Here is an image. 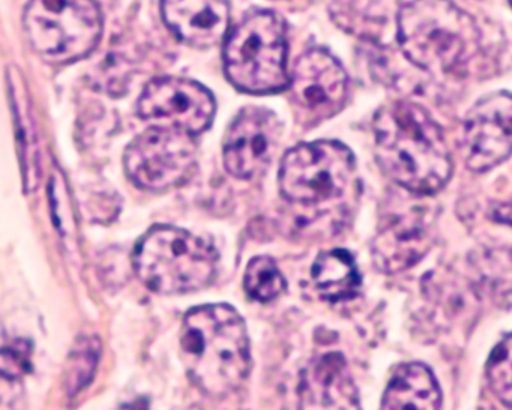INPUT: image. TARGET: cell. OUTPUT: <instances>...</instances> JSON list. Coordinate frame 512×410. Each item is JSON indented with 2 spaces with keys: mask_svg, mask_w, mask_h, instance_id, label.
Listing matches in <instances>:
<instances>
[{
  "mask_svg": "<svg viewBox=\"0 0 512 410\" xmlns=\"http://www.w3.org/2000/svg\"><path fill=\"white\" fill-rule=\"evenodd\" d=\"M439 383L430 368L422 364L401 365L382 400V410H439Z\"/></svg>",
  "mask_w": 512,
  "mask_h": 410,
  "instance_id": "e0dca14e",
  "label": "cell"
},
{
  "mask_svg": "<svg viewBox=\"0 0 512 410\" xmlns=\"http://www.w3.org/2000/svg\"><path fill=\"white\" fill-rule=\"evenodd\" d=\"M139 115L145 121L161 122L197 136L211 127L215 100L208 89L193 80L163 77L146 86L139 100Z\"/></svg>",
  "mask_w": 512,
  "mask_h": 410,
  "instance_id": "8fae6325",
  "label": "cell"
},
{
  "mask_svg": "<svg viewBox=\"0 0 512 410\" xmlns=\"http://www.w3.org/2000/svg\"><path fill=\"white\" fill-rule=\"evenodd\" d=\"M161 11L170 31L196 49L217 46L229 31V0H163Z\"/></svg>",
  "mask_w": 512,
  "mask_h": 410,
  "instance_id": "5bb4252c",
  "label": "cell"
},
{
  "mask_svg": "<svg viewBox=\"0 0 512 410\" xmlns=\"http://www.w3.org/2000/svg\"><path fill=\"white\" fill-rule=\"evenodd\" d=\"M224 71L229 82L245 94L283 91L287 73V28L274 11L245 14L224 43Z\"/></svg>",
  "mask_w": 512,
  "mask_h": 410,
  "instance_id": "277c9868",
  "label": "cell"
},
{
  "mask_svg": "<svg viewBox=\"0 0 512 410\" xmlns=\"http://www.w3.org/2000/svg\"><path fill=\"white\" fill-rule=\"evenodd\" d=\"M428 245V226L419 211L395 215L374 241V260L383 271L397 272L418 262Z\"/></svg>",
  "mask_w": 512,
  "mask_h": 410,
  "instance_id": "9a60e30c",
  "label": "cell"
},
{
  "mask_svg": "<svg viewBox=\"0 0 512 410\" xmlns=\"http://www.w3.org/2000/svg\"><path fill=\"white\" fill-rule=\"evenodd\" d=\"M512 101L508 92L488 95L464 119L463 152L473 172H487L511 154Z\"/></svg>",
  "mask_w": 512,
  "mask_h": 410,
  "instance_id": "7c38bea8",
  "label": "cell"
},
{
  "mask_svg": "<svg viewBox=\"0 0 512 410\" xmlns=\"http://www.w3.org/2000/svg\"><path fill=\"white\" fill-rule=\"evenodd\" d=\"M182 361L193 382L220 397L241 386L251 367L244 320L227 304L202 305L185 314Z\"/></svg>",
  "mask_w": 512,
  "mask_h": 410,
  "instance_id": "7a4b0ae2",
  "label": "cell"
},
{
  "mask_svg": "<svg viewBox=\"0 0 512 410\" xmlns=\"http://www.w3.org/2000/svg\"><path fill=\"white\" fill-rule=\"evenodd\" d=\"M283 137V125L271 110L247 107L233 119L224 137L227 172L238 179L262 176L274 161Z\"/></svg>",
  "mask_w": 512,
  "mask_h": 410,
  "instance_id": "30bf717a",
  "label": "cell"
},
{
  "mask_svg": "<svg viewBox=\"0 0 512 410\" xmlns=\"http://www.w3.org/2000/svg\"><path fill=\"white\" fill-rule=\"evenodd\" d=\"M217 262V251L208 242L172 226L149 230L133 256L140 281L164 295L205 289L217 274Z\"/></svg>",
  "mask_w": 512,
  "mask_h": 410,
  "instance_id": "5b68a950",
  "label": "cell"
},
{
  "mask_svg": "<svg viewBox=\"0 0 512 410\" xmlns=\"http://www.w3.org/2000/svg\"><path fill=\"white\" fill-rule=\"evenodd\" d=\"M23 25L38 56L58 65L94 52L103 34V17L95 0H31Z\"/></svg>",
  "mask_w": 512,
  "mask_h": 410,
  "instance_id": "8992f818",
  "label": "cell"
},
{
  "mask_svg": "<svg viewBox=\"0 0 512 410\" xmlns=\"http://www.w3.org/2000/svg\"><path fill=\"white\" fill-rule=\"evenodd\" d=\"M97 340L85 338L74 350L71 364L68 367V391L77 394L82 391L94 377L98 362Z\"/></svg>",
  "mask_w": 512,
  "mask_h": 410,
  "instance_id": "44dd1931",
  "label": "cell"
},
{
  "mask_svg": "<svg viewBox=\"0 0 512 410\" xmlns=\"http://www.w3.org/2000/svg\"><path fill=\"white\" fill-rule=\"evenodd\" d=\"M121 410H149V404L146 400H136L133 403L125 404Z\"/></svg>",
  "mask_w": 512,
  "mask_h": 410,
  "instance_id": "cb8c5ba5",
  "label": "cell"
},
{
  "mask_svg": "<svg viewBox=\"0 0 512 410\" xmlns=\"http://www.w3.org/2000/svg\"><path fill=\"white\" fill-rule=\"evenodd\" d=\"M272 2L284 5V7L287 8H292V10H305V8L317 4L320 0H272Z\"/></svg>",
  "mask_w": 512,
  "mask_h": 410,
  "instance_id": "603a6c76",
  "label": "cell"
},
{
  "mask_svg": "<svg viewBox=\"0 0 512 410\" xmlns=\"http://www.w3.org/2000/svg\"><path fill=\"white\" fill-rule=\"evenodd\" d=\"M475 20L451 0H412L398 14V44L422 70L451 71L478 46Z\"/></svg>",
  "mask_w": 512,
  "mask_h": 410,
  "instance_id": "3957f363",
  "label": "cell"
},
{
  "mask_svg": "<svg viewBox=\"0 0 512 410\" xmlns=\"http://www.w3.org/2000/svg\"><path fill=\"white\" fill-rule=\"evenodd\" d=\"M512 343L511 335L506 334L505 338L497 344L496 349L491 352L487 364L488 383L491 391L497 395L506 407L511 406L512 400Z\"/></svg>",
  "mask_w": 512,
  "mask_h": 410,
  "instance_id": "ffe728a7",
  "label": "cell"
},
{
  "mask_svg": "<svg viewBox=\"0 0 512 410\" xmlns=\"http://www.w3.org/2000/svg\"><path fill=\"white\" fill-rule=\"evenodd\" d=\"M298 395L299 410H361L346 359L337 352L323 353L305 367Z\"/></svg>",
  "mask_w": 512,
  "mask_h": 410,
  "instance_id": "4fadbf2b",
  "label": "cell"
},
{
  "mask_svg": "<svg viewBox=\"0 0 512 410\" xmlns=\"http://www.w3.org/2000/svg\"><path fill=\"white\" fill-rule=\"evenodd\" d=\"M193 137L173 127L151 128L140 134L125 152V170L131 181L151 191L184 182L196 164Z\"/></svg>",
  "mask_w": 512,
  "mask_h": 410,
  "instance_id": "ba28073f",
  "label": "cell"
},
{
  "mask_svg": "<svg viewBox=\"0 0 512 410\" xmlns=\"http://www.w3.org/2000/svg\"><path fill=\"white\" fill-rule=\"evenodd\" d=\"M244 286L254 301L271 302L286 290V280L274 260L254 257L245 271Z\"/></svg>",
  "mask_w": 512,
  "mask_h": 410,
  "instance_id": "d6986e66",
  "label": "cell"
},
{
  "mask_svg": "<svg viewBox=\"0 0 512 410\" xmlns=\"http://www.w3.org/2000/svg\"><path fill=\"white\" fill-rule=\"evenodd\" d=\"M32 368V344L28 340H14L0 347V377L5 380L22 379Z\"/></svg>",
  "mask_w": 512,
  "mask_h": 410,
  "instance_id": "7402d4cb",
  "label": "cell"
},
{
  "mask_svg": "<svg viewBox=\"0 0 512 410\" xmlns=\"http://www.w3.org/2000/svg\"><path fill=\"white\" fill-rule=\"evenodd\" d=\"M287 88L299 124L310 128L343 110L349 79L331 53L311 49L296 61Z\"/></svg>",
  "mask_w": 512,
  "mask_h": 410,
  "instance_id": "9c48e42d",
  "label": "cell"
},
{
  "mask_svg": "<svg viewBox=\"0 0 512 410\" xmlns=\"http://www.w3.org/2000/svg\"><path fill=\"white\" fill-rule=\"evenodd\" d=\"M8 88L13 103L14 119L19 136L23 179L29 190L37 187L41 176V142L34 107L22 73L17 68L8 70Z\"/></svg>",
  "mask_w": 512,
  "mask_h": 410,
  "instance_id": "2e32d148",
  "label": "cell"
},
{
  "mask_svg": "<svg viewBox=\"0 0 512 410\" xmlns=\"http://www.w3.org/2000/svg\"><path fill=\"white\" fill-rule=\"evenodd\" d=\"M313 281L320 296L329 302L349 301L358 295L361 275L355 260L344 250L320 254L313 265Z\"/></svg>",
  "mask_w": 512,
  "mask_h": 410,
  "instance_id": "ac0fdd59",
  "label": "cell"
},
{
  "mask_svg": "<svg viewBox=\"0 0 512 410\" xmlns=\"http://www.w3.org/2000/svg\"><path fill=\"white\" fill-rule=\"evenodd\" d=\"M377 163L398 187L415 196L439 193L452 173L442 128L418 104L395 101L374 118Z\"/></svg>",
  "mask_w": 512,
  "mask_h": 410,
  "instance_id": "6da1fadb",
  "label": "cell"
},
{
  "mask_svg": "<svg viewBox=\"0 0 512 410\" xmlns=\"http://www.w3.org/2000/svg\"><path fill=\"white\" fill-rule=\"evenodd\" d=\"M355 158L338 142L304 143L281 161L278 184L289 202L319 205L343 196L355 178Z\"/></svg>",
  "mask_w": 512,
  "mask_h": 410,
  "instance_id": "52a82bcc",
  "label": "cell"
}]
</instances>
